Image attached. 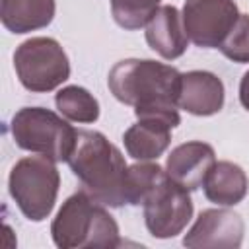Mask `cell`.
I'll return each instance as SVG.
<instances>
[{
	"instance_id": "2",
	"label": "cell",
	"mask_w": 249,
	"mask_h": 249,
	"mask_svg": "<svg viewBox=\"0 0 249 249\" xmlns=\"http://www.w3.org/2000/svg\"><path fill=\"white\" fill-rule=\"evenodd\" d=\"M107 86L121 103L134 109L150 105L177 107L181 72L150 58H126L111 68Z\"/></svg>"
},
{
	"instance_id": "19",
	"label": "cell",
	"mask_w": 249,
	"mask_h": 249,
	"mask_svg": "<svg viewBox=\"0 0 249 249\" xmlns=\"http://www.w3.org/2000/svg\"><path fill=\"white\" fill-rule=\"evenodd\" d=\"M233 62H249V14H239L235 25L218 47Z\"/></svg>"
},
{
	"instance_id": "18",
	"label": "cell",
	"mask_w": 249,
	"mask_h": 249,
	"mask_svg": "<svg viewBox=\"0 0 249 249\" xmlns=\"http://www.w3.org/2000/svg\"><path fill=\"white\" fill-rule=\"evenodd\" d=\"M165 173L158 163L140 161L128 165V204H142L150 187Z\"/></svg>"
},
{
	"instance_id": "7",
	"label": "cell",
	"mask_w": 249,
	"mask_h": 249,
	"mask_svg": "<svg viewBox=\"0 0 249 249\" xmlns=\"http://www.w3.org/2000/svg\"><path fill=\"white\" fill-rule=\"evenodd\" d=\"M144 222L148 231L158 239L175 237L193 218V200L189 191L163 173L146 193Z\"/></svg>"
},
{
	"instance_id": "8",
	"label": "cell",
	"mask_w": 249,
	"mask_h": 249,
	"mask_svg": "<svg viewBox=\"0 0 249 249\" xmlns=\"http://www.w3.org/2000/svg\"><path fill=\"white\" fill-rule=\"evenodd\" d=\"M239 18L233 0H187L183 25L191 43L202 49H218Z\"/></svg>"
},
{
	"instance_id": "14",
	"label": "cell",
	"mask_w": 249,
	"mask_h": 249,
	"mask_svg": "<svg viewBox=\"0 0 249 249\" xmlns=\"http://www.w3.org/2000/svg\"><path fill=\"white\" fill-rule=\"evenodd\" d=\"M54 0H2V25L12 33H27L47 27L54 18Z\"/></svg>"
},
{
	"instance_id": "9",
	"label": "cell",
	"mask_w": 249,
	"mask_h": 249,
	"mask_svg": "<svg viewBox=\"0 0 249 249\" xmlns=\"http://www.w3.org/2000/svg\"><path fill=\"white\" fill-rule=\"evenodd\" d=\"M243 218L228 208L202 210L185 233L183 245L191 249H237L243 241Z\"/></svg>"
},
{
	"instance_id": "20",
	"label": "cell",
	"mask_w": 249,
	"mask_h": 249,
	"mask_svg": "<svg viewBox=\"0 0 249 249\" xmlns=\"http://www.w3.org/2000/svg\"><path fill=\"white\" fill-rule=\"evenodd\" d=\"M239 101H241V105L249 111V70L243 74L241 84H239Z\"/></svg>"
},
{
	"instance_id": "10",
	"label": "cell",
	"mask_w": 249,
	"mask_h": 249,
	"mask_svg": "<svg viewBox=\"0 0 249 249\" xmlns=\"http://www.w3.org/2000/svg\"><path fill=\"white\" fill-rule=\"evenodd\" d=\"M214 163H216L214 148L206 142L193 140L179 144L177 148L171 150L165 161V173L187 191H195L202 187L206 173Z\"/></svg>"
},
{
	"instance_id": "5",
	"label": "cell",
	"mask_w": 249,
	"mask_h": 249,
	"mask_svg": "<svg viewBox=\"0 0 249 249\" xmlns=\"http://www.w3.org/2000/svg\"><path fill=\"white\" fill-rule=\"evenodd\" d=\"M54 163L56 161L37 154L21 158L10 171V195L27 220L41 222L54 208L60 185V175Z\"/></svg>"
},
{
	"instance_id": "13",
	"label": "cell",
	"mask_w": 249,
	"mask_h": 249,
	"mask_svg": "<svg viewBox=\"0 0 249 249\" xmlns=\"http://www.w3.org/2000/svg\"><path fill=\"white\" fill-rule=\"evenodd\" d=\"M204 196L220 206H233L247 195V175L233 161H216L202 183Z\"/></svg>"
},
{
	"instance_id": "6",
	"label": "cell",
	"mask_w": 249,
	"mask_h": 249,
	"mask_svg": "<svg viewBox=\"0 0 249 249\" xmlns=\"http://www.w3.org/2000/svg\"><path fill=\"white\" fill-rule=\"evenodd\" d=\"M14 68L21 86L29 91H51L70 76V62L58 41L31 37L14 53Z\"/></svg>"
},
{
	"instance_id": "15",
	"label": "cell",
	"mask_w": 249,
	"mask_h": 249,
	"mask_svg": "<svg viewBox=\"0 0 249 249\" xmlns=\"http://www.w3.org/2000/svg\"><path fill=\"white\" fill-rule=\"evenodd\" d=\"M171 126L158 121H138L126 128L123 142L130 158L148 161L158 160L171 142Z\"/></svg>"
},
{
	"instance_id": "17",
	"label": "cell",
	"mask_w": 249,
	"mask_h": 249,
	"mask_svg": "<svg viewBox=\"0 0 249 249\" xmlns=\"http://www.w3.org/2000/svg\"><path fill=\"white\" fill-rule=\"evenodd\" d=\"M158 8L160 0H111V14L117 25L128 31L144 27Z\"/></svg>"
},
{
	"instance_id": "4",
	"label": "cell",
	"mask_w": 249,
	"mask_h": 249,
	"mask_svg": "<svg viewBox=\"0 0 249 249\" xmlns=\"http://www.w3.org/2000/svg\"><path fill=\"white\" fill-rule=\"evenodd\" d=\"M12 136L21 150L53 161H68L76 146L78 130L51 109L21 107L12 117Z\"/></svg>"
},
{
	"instance_id": "12",
	"label": "cell",
	"mask_w": 249,
	"mask_h": 249,
	"mask_svg": "<svg viewBox=\"0 0 249 249\" xmlns=\"http://www.w3.org/2000/svg\"><path fill=\"white\" fill-rule=\"evenodd\" d=\"M144 27L146 43L161 58L175 60L187 51L189 37L185 33L183 16L175 6H160Z\"/></svg>"
},
{
	"instance_id": "3",
	"label": "cell",
	"mask_w": 249,
	"mask_h": 249,
	"mask_svg": "<svg viewBox=\"0 0 249 249\" xmlns=\"http://www.w3.org/2000/svg\"><path fill=\"white\" fill-rule=\"evenodd\" d=\"M53 241L60 249L121 245L119 226L103 204L95 202L84 189L64 200L51 226Z\"/></svg>"
},
{
	"instance_id": "11",
	"label": "cell",
	"mask_w": 249,
	"mask_h": 249,
	"mask_svg": "<svg viewBox=\"0 0 249 249\" xmlns=\"http://www.w3.org/2000/svg\"><path fill=\"white\" fill-rule=\"evenodd\" d=\"M224 84L206 70H191L181 74V89L177 107L196 117H208L224 107Z\"/></svg>"
},
{
	"instance_id": "16",
	"label": "cell",
	"mask_w": 249,
	"mask_h": 249,
	"mask_svg": "<svg viewBox=\"0 0 249 249\" xmlns=\"http://www.w3.org/2000/svg\"><path fill=\"white\" fill-rule=\"evenodd\" d=\"M56 109L74 123H95L99 119V103L97 99L80 86H66L54 97Z\"/></svg>"
},
{
	"instance_id": "1",
	"label": "cell",
	"mask_w": 249,
	"mask_h": 249,
	"mask_svg": "<svg viewBox=\"0 0 249 249\" xmlns=\"http://www.w3.org/2000/svg\"><path fill=\"white\" fill-rule=\"evenodd\" d=\"M68 165L95 202L115 208L128 204V165L101 132L80 128Z\"/></svg>"
}]
</instances>
